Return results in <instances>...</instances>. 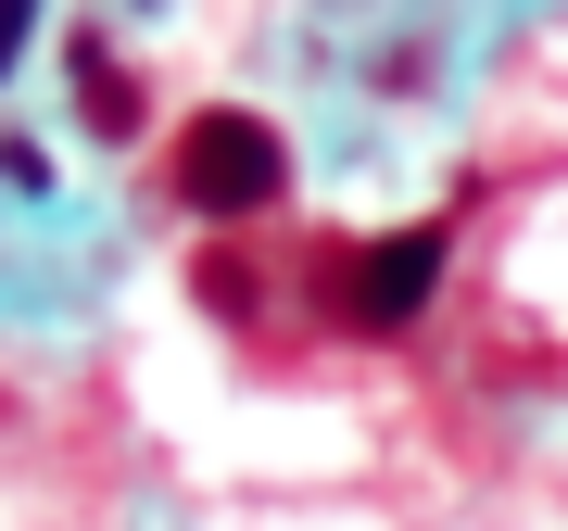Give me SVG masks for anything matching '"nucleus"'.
<instances>
[{
  "instance_id": "7ed1b4c3",
  "label": "nucleus",
  "mask_w": 568,
  "mask_h": 531,
  "mask_svg": "<svg viewBox=\"0 0 568 531\" xmlns=\"http://www.w3.org/2000/svg\"><path fill=\"white\" fill-rule=\"evenodd\" d=\"M63 77H77V127L89 140H140V114H152V89L114 63V39L102 26H77V51H63Z\"/></svg>"
},
{
  "instance_id": "20e7f679",
  "label": "nucleus",
  "mask_w": 568,
  "mask_h": 531,
  "mask_svg": "<svg viewBox=\"0 0 568 531\" xmlns=\"http://www.w3.org/2000/svg\"><path fill=\"white\" fill-rule=\"evenodd\" d=\"M39 13H51V0H0V77L26 63V39H39Z\"/></svg>"
},
{
  "instance_id": "f257e3e1",
  "label": "nucleus",
  "mask_w": 568,
  "mask_h": 531,
  "mask_svg": "<svg viewBox=\"0 0 568 531\" xmlns=\"http://www.w3.org/2000/svg\"><path fill=\"white\" fill-rule=\"evenodd\" d=\"M164 190H178L190 216H215V228L278 216V203H291V127H278V114H241V102L190 114L178 140H164Z\"/></svg>"
},
{
  "instance_id": "39448f33",
  "label": "nucleus",
  "mask_w": 568,
  "mask_h": 531,
  "mask_svg": "<svg viewBox=\"0 0 568 531\" xmlns=\"http://www.w3.org/2000/svg\"><path fill=\"white\" fill-rule=\"evenodd\" d=\"M0 190H51V152L39 140H0Z\"/></svg>"
},
{
  "instance_id": "f03ea898",
  "label": "nucleus",
  "mask_w": 568,
  "mask_h": 531,
  "mask_svg": "<svg viewBox=\"0 0 568 531\" xmlns=\"http://www.w3.org/2000/svg\"><path fill=\"white\" fill-rule=\"evenodd\" d=\"M316 266H328V317L366 329V342H392V329L429 317V291H443V266H455V228L417 216V228H392V241H366V253H316Z\"/></svg>"
}]
</instances>
